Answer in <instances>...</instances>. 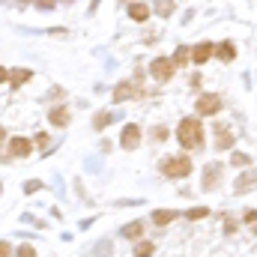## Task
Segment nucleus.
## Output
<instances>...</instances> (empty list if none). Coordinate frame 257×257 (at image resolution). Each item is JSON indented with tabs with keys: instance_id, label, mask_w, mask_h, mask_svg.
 <instances>
[{
	"instance_id": "1",
	"label": "nucleus",
	"mask_w": 257,
	"mask_h": 257,
	"mask_svg": "<svg viewBox=\"0 0 257 257\" xmlns=\"http://www.w3.org/2000/svg\"><path fill=\"white\" fill-rule=\"evenodd\" d=\"M177 141H180L186 150H197V147L203 144V123H200V120H194V117L183 120L180 128H177Z\"/></svg>"
},
{
	"instance_id": "2",
	"label": "nucleus",
	"mask_w": 257,
	"mask_h": 257,
	"mask_svg": "<svg viewBox=\"0 0 257 257\" xmlns=\"http://www.w3.org/2000/svg\"><path fill=\"white\" fill-rule=\"evenodd\" d=\"M162 174L171 177V180L189 177V174H192V159H189V156H168V159L162 162Z\"/></svg>"
},
{
	"instance_id": "3",
	"label": "nucleus",
	"mask_w": 257,
	"mask_h": 257,
	"mask_svg": "<svg viewBox=\"0 0 257 257\" xmlns=\"http://www.w3.org/2000/svg\"><path fill=\"white\" fill-rule=\"evenodd\" d=\"M218 111H221V99H218L215 93H203V96L197 99V114L212 117V114H218Z\"/></svg>"
},
{
	"instance_id": "4",
	"label": "nucleus",
	"mask_w": 257,
	"mask_h": 257,
	"mask_svg": "<svg viewBox=\"0 0 257 257\" xmlns=\"http://www.w3.org/2000/svg\"><path fill=\"white\" fill-rule=\"evenodd\" d=\"M174 69H177V63L168 60V57H159V60H153V66H150V72H153L156 81H168L174 75Z\"/></svg>"
},
{
	"instance_id": "5",
	"label": "nucleus",
	"mask_w": 257,
	"mask_h": 257,
	"mask_svg": "<svg viewBox=\"0 0 257 257\" xmlns=\"http://www.w3.org/2000/svg\"><path fill=\"white\" fill-rule=\"evenodd\" d=\"M9 153H12V156H18V159H27V156L33 153V144H30L27 138H12V144H9Z\"/></svg>"
},
{
	"instance_id": "6",
	"label": "nucleus",
	"mask_w": 257,
	"mask_h": 257,
	"mask_svg": "<svg viewBox=\"0 0 257 257\" xmlns=\"http://www.w3.org/2000/svg\"><path fill=\"white\" fill-rule=\"evenodd\" d=\"M120 144H123V150H135V147L141 144V128L135 126V123L126 126L123 128V141H120Z\"/></svg>"
},
{
	"instance_id": "7",
	"label": "nucleus",
	"mask_w": 257,
	"mask_h": 257,
	"mask_svg": "<svg viewBox=\"0 0 257 257\" xmlns=\"http://www.w3.org/2000/svg\"><path fill=\"white\" fill-rule=\"evenodd\" d=\"M3 78L9 81L12 90H18L24 81H30V69H15V72H3Z\"/></svg>"
},
{
	"instance_id": "8",
	"label": "nucleus",
	"mask_w": 257,
	"mask_h": 257,
	"mask_svg": "<svg viewBox=\"0 0 257 257\" xmlns=\"http://www.w3.org/2000/svg\"><path fill=\"white\" fill-rule=\"evenodd\" d=\"M209 57H212V42H200V45L192 51V60H194L197 66H203Z\"/></svg>"
},
{
	"instance_id": "9",
	"label": "nucleus",
	"mask_w": 257,
	"mask_h": 257,
	"mask_svg": "<svg viewBox=\"0 0 257 257\" xmlns=\"http://www.w3.org/2000/svg\"><path fill=\"white\" fill-rule=\"evenodd\" d=\"M215 135H218V138H215V147H218V150H227V147H233V135H230V128L218 126V128H215Z\"/></svg>"
},
{
	"instance_id": "10",
	"label": "nucleus",
	"mask_w": 257,
	"mask_h": 257,
	"mask_svg": "<svg viewBox=\"0 0 257 257\" xmlns=\"http://www.w3.org/2000/svg\"><path fill=\"white\" fill-rule=\"evenodd\" d=\"M128 15H132V21H147L150 18V6L147 3H132L128 6Z\"/></svg>"
},
{
	"instance_id": "11",
	"label": "nucleus",
	"mask_w": 257,
	"mask_h": 257,
	"mask_svg": "<svg viewBox=\"0 0 257 257\" xmlns=\"http://www.w3.org/2000/svg\"><path fill=\"white\" fill-rule=\"evenodd\" d=\"M128 96H138V87H135V84H128V81H123V84L114 90V99H117V102H126Z\"/></svg>"
},
{
	"instance_id": "12",
	"label": "nucleus",
	"mask_w": 257,
	"mask_h": 257,
	"mask_svg": "<svg viewBox=\"0 0 257 257\" xmlns=\"http://www.w3.org/2000/svg\"><path fill=\"white\" fill-rule=\"evenodd\" d=\"M254 186H257V177H254V174H242V177L236 180V194L248 192V189H254Z\"/></svg>"
},
{
	"instance_id": "13",
	"label": "nucleus",
	"mask_w": 257,
	"mask_h": 257,
	"mask_svg": "<svg viewBox=\"0 0 257 257\" xmlns=\"http://www.w3.org/2000/svg\"><path fill=\"white\" fill-rule=\"evenodd\" d=\"M177 215H180L177 209H162V212H153V221H156V224H171Z\"/></svg>"
},
{
	"instance_id": "14",
	"label": "nucleus",
	"mask_w": 257,
	"mask_h": 257,
	"mask_svg": "<svg viewBox=\"0 0 257 257\" xmlns=\"http://www.w3.org/2000/svg\"><path fill=\"white\" fill-rule=\"evenodd\" d=\"M218 174H221V168H218V165H212V168L206 171V177H203V189H215V183H218Z\"/></svg>"
},
{
	"instance_id": "15",
	"label": "nucleus",
	"mask_w": 257,
	"mask_h": 257,
	"mask_svg": "<svg viewBox=\"0 0 257 257\" xmlns=\"http://www.w3.org/2000/svg\"><path fill=\"white\" fill-rule=\"evenodd\" d=\"M48 120H51L54 126H66V123H69V111H66V108H54V111L48 114Z\"/></svg>"
},
{
	"instance_id": "16",
	"label": "nucleus",
	"mask_w": 257,
	"mask_h": 257,
	"mask_svg": "<svg viewBox=\"0 0 257 257\" xmlns=\"http://www.w3.org/2000/svg\"><path fill=\"white\" fill-rule=\"evenodd\" d=\"M218 57L227 63V60H233V57H236V48H233L230 42H224V45H218Z\"/></svg>"
},
{
	"instance_id": "17",
	"label": "nucleus",
	"mask_w": 257,
	"mask_h": 257,
	"mask_svg": "<svg viewBox=\"0 0 257 257\" xmlns=\"http://www.w3.org/2000/svg\"><path fill=\"white\" fill-rule=\"evenodd\" d=\"M111 120H114V117H111L108 111H99V114L93 117V128H105L108 123H111Z\"/></svg>"
},
{
	"instance_id": "18",
	"label": "nucleus",
	"mask_w": 257,
	"mask_h": 257,
	"mask_svg": "<svg viewBox=\"0 0 257 257\" xmlns=\"http://www.w3.org/2000/svg\"><path fill=\"white\" fill-rule=\"evenodd\" d=\"M123 236H126V239H138V236H141V221L126 224V227H123Z\"/></svg>"
},
{
	"instance_id": "19",
	"label": "nucleus",
	"mask_w": 257,
	"mask_h": 257,
	"mask_svg": "<svg viewBox=\"0 0 257 257\" xmlns=\"http://www.w3.org/2000/svg\"><path fill=\"white\" fill-rule=\"evenodd\" d=\"M156 251V245L153 242H138V248H135V257H150Z\"/></svg>"
},
{
	"instance_id": "20",
	"label": "nucleus",
	"mask_w": 257,
	"mask_h": 257,
	"mask_svg": "<svg viewBox=\"0 0 257 257\" xmlns=\"http://www.w3.org/2000/svg\"><path fill=\"white\" fill-rule=\"evenodd\" d=\"M186 60H189V48H177V54H174V63H177V66H186Z\"/></svg>"
},
{
	"instance_id": "21",
	"label": "nucleus",
	"mask_w": 257,
	"mask_h": 257,
	"mask_svg": "<svg viewBox=\"0 0 257 257\" xmlns=\"http://www.w3.org/2000/svg\"><path fill=\"white\" fill-rule=\"evenodd\" d=\"M206 215H209V209H206V206H197V209H189V218H192V221H197V218H206Z\"/></svg>"
},
{
	"instance_id": "22",
	"label": "nucleus",
	"mask_w": 257,
	"mask_h": 257,
	"mask_svg": "<svg viewBox=\"0 0 257 257\" xmlns=\"http://www.w3.org/2000/svg\"><path fill=\"white\" fill-rule=\"evenodd\" d=\"M233 165L245 168V165H248V156H245V153H233Z\"/></svg>"
},
{
	"instance_id": "23",
	"label": "nucleus",
	"mask_w": 257,
	"mask_h": 257,
	"mask_svg": "<svg viewBox=\"0 0 257 257\" xmlns=\"http://www.w3.org/2000/svg\"><path fill=\"white\" fill-rule=\"evenodd\" d=\"M18 257H36V248L33 245H21L18 248Z\"/></svg>"
},
{
	"instance_id": "24",
	"label": "nucleus",
	"mask_w": 257,
	"mask_h": 257,
	"mask_svg": "<svg viewBox=\"0 0 257 257\" xmlns=\"http://www.w3.org/2000/svg\"><path fill=\"white\" fill-rule=\"evenodd\" d=\"M165 135H168V128H165V126L153 128V138H156V141H165Z\"/></svg>"
},
{
	"instance_id": "25",
	"label": "nucleus",
	"mask_w": 257,
	"mask_h": 257,
	"mask_svg": "<svg viewBox=\"0 0 257 257\" xmlns=\"http://www.w3.org/2000/svg\"><path fill=\"white\" fill-rule=\"evenodd\" d=\"M39 186H42V183H36V180H30V183H27V186H24V192L30 194V192H36V189H39Z\"/></svg>"
},
{
	"instance_id": "26",
	"label": "nucleus",
	"mask_w": 257,
	"mask_h": 257,
	"mask_svg": "<svg viewBox=\"0 0 257 257\" xmlns=\"http://www.w3.org/2000/svg\"><path fill=\"white\" fill-rule=\"evenodd\" d=\"M245 221H248V224H254V221H257V209H248V212H245Z\"/></svg>"
},
{
	"instance_id": "27",
	"label": "nucleus",
	"mask_w": 257,
	"mask_h": 257,
	"mask_svg": "<svg viewBox=\"0 0 257 257\" xmlns=\"http://www.w3.org/2000/svg\"><path fill=\"white\" fill-rule=\"evenodd\" d=\"M224 230H227V233H233V230H236V224H233L230 218H224Z\"/></svg>"
},
{
	"instance_id": "28",
	"label": "nucleus",
	"mask_w": 257,
	"mask_h": 257,
	"mask_svg": "<svg viewBox=\"0 0 257 257\" xmlns=\"http://www.w3.org/2000/svg\"><path fill=\"white\" fill-rule=\"evenodd\" d=\"M0 257H9V242H3V245H0Z\"/></svg>"
},
{
	"instance_id": "29",
	"label": "nucleus",
	"mask_w": 257,
	"mask_h": 257,
	"mask_svg": "<svg viewBox=\"0 0 257 257\" xmlns=\"http://www.w3.org/2000/svg\"><path fill=\"white\" fill-rule=\"evenodd\" d=\"M39 6H45V9H48V6H54V0H39Z\"/></svg>"
},
{
	"instance_id": "30",
	"label": "nucleus",
	"mask_w": 257,
	"mask_h": 257,
	"mask_svg": "<svg viewBox=\"0 0 257 257\" xmlns=\"http://www.w3.org/2000/svg\"><path fill=\"white\" fill-rule=\"evenodd\" d=\"M63 3H72V0H63Z\"/></svg>"
},
{
	"instance_id": "31",
	"label": "nucleus",
	"mask_w": 257,
	"mask_h": 257,
	"mask_svg": "<svg viewBox=\"0 0 257 257\" xmlns=\"http://www.w3.org/2000/svg\"><path fill=\"white\" fill-rule=\"evenodd\" d=\"M254 230H257V221H254Z\"/></svg>"
},
{
	"instance_id": "32",
	"label": "nucleus",
	"mask_w": 257,
	"mask_h": 257,
	"mask_svg": "<svg viewBox=\"0 0 257 257\" xmlns=\"http://www.w3.org/2000/svg\"><path fill=\"white\" fill-rule=\"evenodd\" d=\"M21 3H27V0H21Z\"/></svg>"
}]
</instances>
